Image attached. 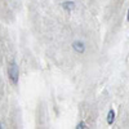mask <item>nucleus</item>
Wrapping results in <instances>:
<instances>
[{"label": "nucleus", "mask_w": 129, "mask_h": 129, "mask_svg": "<svg viewBox=\"0 0 129 129\" xmlns=\"http://www.w3.org/2000/svg\"><path fill=\"white\" fill-rule=\"evenodd\" d=\"M126 19L129 21V9H128V16H126Z\"/></svg>", "instance_id": "obj_6"}, {"label": "nucleus", "mask_w": 129, "mask_h": 129, "mask_svg": "<svg viewBox=\"0 0 129 129\" xmlns=\"http://www.w3.org/2000/svg\"><path fill=\"white\" fill-rule=\"evenodd\" d=\"M62 7H63V9H66V10H72L75 8V4L72 2H64L62 4Z\"/></svg>", "instance_id": "obj_4"}, {"label": "nucleus", "mask_w": 129, "mask_h": 129, "mask_svg": "<svg viewBox=\"0 0 129 129\" xmlns=\"http://www.w3.org/2000/svg\"><path fill=\"white\" fill-rule=\"evenodd\" d=\"M8 76L12 81L13 85L18 84V78H19V71H18V66L16 62H10L8 66Z\"/></svg>", "instance_id": "obj_1"}, {"label": "nucleus", "mask_w": 129, "mask_h": 129, "mask_svg": "<svg viewBox=\"0 0 129 129\" xmlns=\"http://www.w3.org/2000/svg\"><path fill=\"white\" fill-rule=\"evenodd\" d=\"M72 48H74L75 52H78V53H84V50H85V45H84L83 41H74L72 43Z\"/></svg>", "instance_id": "obj_2"}, {"label": "nucleus", "mask_w": 129, "mask_h": 129, "mask_svg": "<svg viewBox=\"0 0 129 129\" xmlns=\"http://www.w3.org/2000/svg\"><path fill=\"white\" fill-rule=\"evenodd\" d=\"M76 128H79V129H80V128H87V125H85V123L81 121V123H79V124L76 125Z\"/></svg>", "instance_id": "obj_5"}, {"label": "nucleus", "mask_w": 129, "mask_h": 129, "mask_svg": "<svg viewBox=\"0 0 129 129\" xmlns=\"http://www.w3.org/2000/svg\"><path fill=\"white\" fill-rule=\"evenodd\" d=\"M114 120H115V111L114 110H110L109 114H107V123L111 125L114 123Z\"/></svg>", "instance_id": "obj_3"}]
</instances>
